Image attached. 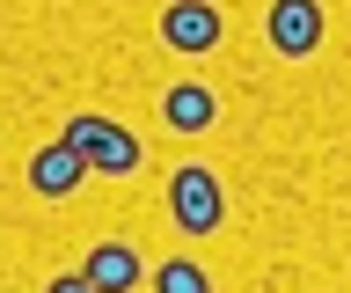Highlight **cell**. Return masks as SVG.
<instances>
[{
    "label": "cell",
    "mask_w": 351,
    "mask_h": 293,
    "mask_svg": "<svg viewBox=\"0 0 351 293\" xmlns=\"http://www.w3.org/2000/svg\"><path fill=\"white\" fill-rule=\"evenodd\" d=\"M169 213H176V227L183 235H213L219 220H227V198H219V176L213 169H176L169 176Z\"/></svg>",
    "instance_id": "cell-2"
},
{
    "label": "cell",
    "mask_w": 351,
    "mask_h": 293,
    "mask_svg": "<svg viewBox=\"0 0 351 293\" xmlns=\"http://www.w3.org/2000/svg\"><path fill=\"white\" fill-rule=\"evenodd\" d=\"M219 30H227V23H219L213 0H169V8H161V45H169V51H191V59H197V51L219 45Z\"/></svg>",
    "instance_id": "cell-3"
},
{
    "label": "cell",
    "mask_w": 351,
    "mask_h": 293,
    "mask_svg": "<svg viewBox=\"0 0 351 293\" xmlns=\"http://www.w3.org/2000/svg\"><path fill=\"white\" fill-rule=\"evenodd\" d=\"M271 51L278 59H307L322 45V0H271Z\"/></svg>",
    "instance_id": "cell-4"
},
{
    "label": "cell",
    "mask_w": 351,
    "mask_h": 293,
    "mask_svg": "<svg viewBox=\"0 0 351 293\" xmlns=\"http://www.w3.org/2000/svg\"><path fill=\"white\" fill-rule=\"evenodd\" d=\"M44 293H95V286H88L81 271H59V279H51V286H44Z\"/></svg>",
    "instance_id": "cell-9"
},
{
    "label": "cell",
    "mask_w": 351,
    "mask_h": 293,
    "mask_svg": "<svg viewBox=\"0 0 351 293\" xmlns=\"http://www.w3.org/2000/svg\"><path fill=\"white\" fill-rule=\"evenodd\" d=\"M161 117H169V132H205L219 117V95L205 89V81H176V89L161 95Z\"/></svg>",
    "instance_id": "cell-7"
},
{
    "label": "cell",
    "mask_w": 351,
    "mask_h": 293,
    "mask_svg": "<svg viewBox=\"0 0 351 293\" xmlns=\"http://www.w3.org/2000/svg\"><path fill=\"white\" fill-rule=\"evenodd\" d=\"M81 279L95 293H132L139 279H147V264H139V249H132V242H95V249H88V264H81Z\"/></svg>",
    "instance_id": "cell-5"
},
{
    "label": "cell",
    "mask_w": 351,
    "mask_h": 293,
    "mask_svg": "<svg viewBox=\"0 0 351 293\" xmlns=\"http://www.w3.org/2000/svg\"><path fill=\"white\" fill-rule=\"evenodd\" d=\"M59 139L81 154L88 176H132V169H139V154H147V147H139V139L117 125V117H66V132H59Z\"/></svg>",
    "instance_id": "cell-1"
},
{
    "label": "cell",
    "mask_w": 351,
    "mask_h": 293,
    "mask_svg": "<svg viewBox=\"0 0 351 293\" xmlns=\"http://www.w3.org/2000/svg\"><path fill=\"white\" fill-rule=\"evenodd\" d=\"M81 176H88V169H81V154H73L66 139H51V147L29 154V191H37V198H73Z\"/></svg>",
    "instance_id": "cell-6"
},
{
    "label": "cell",
    "mask_w": 351,
    "mask_h": 293,
    "mask_svg": "<svg viewBox=\"0 0 351 293\" xmlns=\"http://www.w3.org/2000/svg\"><path fill=\"white\" fill-rule=\"evenodd\" d=\"M154 293H213V279H205V264H191V257H169V264L154 271Z\"/></svg>",
    "instance_id": "cell-8"
}]
</instances>
